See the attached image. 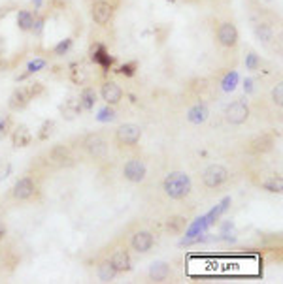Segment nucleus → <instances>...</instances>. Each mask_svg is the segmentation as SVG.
<instances>
[{
  "label": "nucleus",
  "instance_id": "1",
  "mask_svg": "<svg viewBox=\"0 0 283 284\" xmlns=\"http://www.w3.org/2000/svg\"><path fill=\"white\" fill-rule=\"evenodd\" d=\"M163 190L170 200L181 201L193 190V181L185 171H170L163 181Z\"/></svg>",
  "mask_w": 283,
  "mask_h": 284
},
{
  "label": "nucleus",
  "instance_id": "2",
  "mask_svg": "<svg viewBox=\"0 0 283 284\" xmlns=\"http://www.w3.org/2000/svg\"><path fill=\"white\" fill-rule=\"evenodd\" d=\"M81 149L91 160L102 162L110 154V141L102 132H91L81 139Z\"/></svg>",
  "mask_w": 283,
  "mask_h": 284
},
{
  "label": "nucleus",
  "instance_id": "3",
  "mask_svg": "<svg viewBox=\"0 0 283 284\" xmlns=\"http://www.w3.org/2000/svg\"><path fill=\"white\" fill-rule=\"evenodd\" d=\"M142 139V128L134 123H125L117 126L115 132H113V141L115 145L125 147V149H130V147H136Z\"/></svg>",
  "mask_w": 283,
  "mask_h": 284
},
{
  "label": "nucleus",
  "instance_id": "4",
  "mask_svg": "<svg viewBox=\"0 0 283 284\" xmlns=\"http://www.w3.org/2000/svg\"><path fill=\"white\" fill-rule=\"evenodd\" d=\"M115 4H111L110 0H94L91 6V19L98 27H108L111 19L115 16Z\"/></svg>",
  "mask_w": 283,
  "mask_h": 284
},
{
  "label": "nucleus",
  "instance_id": "5",
  "mask_svg": "<svg viewBox=\"0 0 283 284\" xmlns=\"http://www.w3.org/2000/svg\"><path fill=\"white\" fill-rule=\"evenodd\" d=\"M128 245L134 252L138 254H146L150 252L151 248L155 246V233L148 228H138L130 233V239H128Z\"/></svg>",
  "mask_w": 283,
  "mask_h": 284
},
{
  "label": "nucleus",
  "instance_id": "6",
  "mask_svg": "<svg viewBox=\"0 0 283 284\" xmlns=\"http://www.w3.org/2000/svg\"><path fill=\"white\" fill-rule=\"evenodd\" d=\"M38 194V183L36 179L31 175H25L21 179H17L14 188H12V196L17 201H29Z\"/></svg>",
  "mask_w": 283,
  "mask_h": 284
},
{
  "label": "nucleus",
  "instance_id": "7",
  "mask_svg": "<svg viewBox=\"0 0 283 284\" xmlns=\"http://www.w3.org/2000/svg\"><path fill=\"white\" fill-rule=\"evenodd\" d=\"M251 115V109H249V104L245 102V98H240V100H234L232 104H228L227 109H225V119H227L228 124H234V126H240L244 124Z\"/></svg>",
  "mask_w": 283,
  "mask_h": 284
},
{
  "label": "nucleus",
  "instance_id": "8",
  "mask_svg": "<svg viewBox=\"0 0 283 284\" xmlns=\"http://www.w3.org/2000/svg\"><path fill=\"white\" fill-rule=\"evenodd\" d=\"M228 181V169L221 164H210L202 171V184L206 188H221Z\"/></svg>",
  "mask_w": 283,
  "mask_h": 284
},
{
  "label": "nucleus",
  "instance_id": "9",
  "mask_svg": "<svg viewBox=\"0 0 283 284\" xmlns=\"http://www.w3.org/2000/svg\"><path fill=\"white\" fill-rule=\"evenodd\" d=\"M215 40L221 47L225 49H234L238 46V40H240V34H238V29L232 21H221L217 25V31H215Z\"/></svg>",
  "mask_w": 283,
  "mask_h": 284
},
{
  "label": "nucleus",
  "instance_id": "10",
  "mask_svg": "<svg viewBox=\"0 0 283 284\" xmlns=\"http://www.w3.org/2000/svg\"><path fill=\"white\" fill-rule=\"evenodd\" d=\"M123 177L132 184L144 183L146 177H148V166H146V162L142 160V158H138V156L128 158L125 162V166H123Z\"/></svg>",
  "mask_w": 283,
  "mask_h": 284
},
{
  "label": "nucleus",
  "instance_id": "11",
  "mask_svg": "<svg viewBox=\"0 0 283 284\" xmlns=\"http://www.w3.org/2000/svg\"><path fill=\"white\" fill-rule=\"evenodd\" d=\"M47 158L55 168H70V166H74V154H72L70 147L66 145H53L47 153Z\"/></svg>",
  "mask_w": 283,
  "mask_h": 284
},
{
  "label": "nucleus",
  "instance_id": "12",
  "mask_svg": "<svg viewBox=\"0 0 283 284\" xmlns=\"http://www.w3.org/2000/svg\"><path fill=\"white\" fill-rule=\"evenodd\" d=\"M110 261L111 265L115 267L119 275L121 273H126V271H130L132 267V260H130V252H128V248L126 246H117V248H113L110 254Z\"/></svg>",
  "mask_w": 283,
  "mask_h": 284
},
{
  "label": "nucleus",
  "instance_id": "13",
  "mask_svg": "<svg viewBox=\"0 0 283 284\" xmlns=\"http://www.w3.org/2000/svg\"><path fill=\"white\" fill-rule=\"evenodd\" d=\"M100 98L106 102V106H117L123 100V89L115 81H104L100 85Z\"/></svg>",
  "mask_w": 283,
  "mask_h": 284
},
{
  "label": "nucleus",
  "instance_id": "14",
  "mask_svg": "<svg viewBox=\"0 0 283 284\" xmlns=\"http://www.w3.org/2000/svg\"><path fill=\"white\" fill-rule=\"evenodd\" d=\"M274 145H275L274 136L264 132V134L255 136V138L249 141V151H251L253 154H266L274 149Z\"/></svg>",
  "mask_w": 283,
  "mask_h": 284
},
{
  "label": "nucleus",
  "instance_id": "15",
  "mask_svg": "<svg viewBox=\"0 0 283 284\" xmlns=\"http://www.w3.org/2000/svg\"><path fill=\"white\" fill-rule=\"evenodd\" d=\"M31 94H29V89L27 87H19V89H16V91L10 94L8 98V108L12 109V111H21V109H25L29 104H31Z\"/></svg>",
  "mask_w": 283,
  "mask_h": 284
},
{
  "label": "nucleus",
  "instance_id": "16",
  "mask_svg": "<svg viewBox=\"0 0 283 284\" xmlns=\"http://www.w3.org/2000/svg\"><path fill=\"white\" fill-rule=\"evenodd\" d=\"M170 275H172V269H170V263L166 261L157 260L150 265V278L153 282H165Z\"/></svg>",
  "mask_w": 283,
  "mask_h": 284
},
{
  "label": "nucleus",
  "instance_id": "17",
  "mask_svg": "<svg viewBox=\"0 0 283 284\" xmlns=\"http://www.w3.org/2000/svg\"><path fill=\"white\" fill-rule=\"evenodd\" d=\"M119 273L115 271V267L111 265L110 258H102V260L96 263V276L100 282H111Z\"/></svg>",
  "mask_w": 283,
  "mask_h": 284
},
{
  "label": "nucleus",
  "instance_id": "18",
  "mask_svg": "<svg viewBox=\"0 0 283 284\" xmlns=\"http://www.w3.org/2000/svg\"><path fill=\"white\" fill-rule=\"evenodd\" d=\"M31 141H32V134L25 124H19V126L14 128V132H12V143H14L16 149L31 145Z\"/></svg>",
  "mask_w": 283,
  "mask_h": 284
},
{
  "label": "nucleus",
  "instance_id": "19",
  "mask_svg": "<svg viewBox=\"0 0 283 284\" xmlns=\"http://www.w3.org/2000/svg\"><path fill=\"white\" fill-rule=\"evenodd\" d=\"M208 115H210V109H208V106H206L204 102H198V104H195V106L187 111L189 123H193V124L206 123V121H208Z\"/></svg>",
  "mask_w": 283,
  "mask_h": 284
},
{
  "label": "nucleus",
  "instance_id": "20",
  "mask_svg": "<svg viewBox=\"0 0 283 284\" xmlns=\"http://www.w3.org/2000/svg\"><path fill=\"white\" fill-rule=\"evenodd\" d=\"M255 36L259 40L260 44H264V46H270L275 38V32H274V27L270 23H264V21H260V23L255 25Z\"/></svg>",
  "mask_w": 283,
  "mask_h": 284
},
{
  "label": "nucleus",
  "instance_id": "21",
  "mask_svg": "<svg viewBox=\"0 0 283 284\" xmlns=\"http://www.w3.org/2000/svg\"><path fill=\"white\" fill-rule=\"evenodd\" d=\"M91 59H93V62H96V64H100L104 70H110L111 64H113V59L110 57V53H108V49L102 46V44H98V46L93 49V53H91Z\"/></svg>",
  "mask_w": 283,
  "mask_h": 284
},
{
  "label": "nucleus",
  "instance_id": "22",
  "mask_svg": "<svg viewBox=\"0 0 283 284\" xmlns=\"http://www.w3.org/2000/svg\"><path fill=\"white\" fill-rule=\"evenodd\" d=\"M94 104H96V91L93 87H83L81 92H79V106H81V109L91 111L94 108Z\"/></svg>",
  "mask_w": 283,
  "mask_h": 284
},
{
  "label": "nucleus",
  "instance_id": "23",
  "mask_svg": "<svg viewBox=\"0 0 283 284\" xmlns=\"http://www.w3.org/2000/svg\"><path fill=\"white\" fill-rule=\"evenodd\" d=\"M81 111H83V109H81V106H79V100H76V98H68V100L61 106V113H63V117L64 119H68V121L76 119Z\"/></svg>",
  "mask_w": 283,
  "mask_h": 284
},
{
  "label": "nucleus",
  "instance_id": "24",
  "mask_svg": "<svg viewBox=\"0 0 283 284\" xmlns=\"http://www.w3.org/2000/svg\"><path fill=\"white\" fill-rule=\"evenodd\" d=\"M185 228H187V218L185 216H170L168 220H166V230L170 231V233H181V231H185Z\"/></svg>",
  "mask_w": 283,
  "mask_h": 284
},
{
  "label": "nucleus",
  "instance_id": "25",
  "mask_svg": "<svg viewBox=\"0 0 283 284\" xmlns=\"http://www.w3.org/2000/svg\"><path fill=\"white\" fill-rule=\"evenodd\" d=\"M32 25H34V14L31 10H21L17 14V27L23 32H29L32 29Z\"/></svg>",
  "mask_w": 283,
  "mask_h": 284
},
{
  "label": "nucleus",
  "instance_id": "26",
  "mask_svg": "<svg viewBox=\"0 0 283 284\" xmlns=\"http://www.w3.org/2000/svg\"><path fill=\"white\" fill-rule=\"evenodd\" d=\"M238 85V74L236 72H228L225 79H223V91L225 92H232Z\"/></svg>",
  "mask_w": 283,
  "mask_h": 284
},
{
  "label": "nucleus",
  "instance_id": "27",
  "mask_svg": "<svg viewBox=\"0 0 283 284\" xmlns=\"http://www.w3.org/2000/svg\"><path fill=\"white\" fill-rule=\"evenodd\" d=\"M53 128H55V123H53V121H44V123H42V126H40V132H38L40 141H46V139H49L51 132H53Z\"/></svg>",
  "mask_w": 283,
  "mask_h": 284
},
{
  "label": "nucleus",
  "instance_id": "28",
  "mask_svg": "<svg viewBox=\"0 0 283 284\" xmlns=\"http://www.w3.org/2000/svg\"><path fill=\"white\" fill-rule=\"evenodd\" d=\"M72 44H74V42H72V38L63 40L61 44H57V46H55V49H53V53H55L57 57H63L64 53H68V51H70Z\"/></svg>",
  "mask_w": 283,
  "mask_h": 284
},
{
  "label": "nucleus",
  "instance_id": "29",
  "mask_svg": "<svg viewBox=\"0 0 283 284\" xmlns=\"http://www.w3.org/2000/svg\"><path fill=\"white\" fill-rule=\"evenodd\" d=\"M272 102H274V106L281 108V104H283V87H281V83H277L274 89H272Z\"/></svg>",
  "mask_w": 283,
  "mask_h": 284
},
{
  "label": "nucleus",
  "instance_id": "30",
  "mask_svg": "<svg viewBox=\"0 0 283 284\" xmlns=\"http://www.w3.org/2000/svg\"><path fill=\"white\" fill-rule=\"evenodd\" d=\"M115 117H117V115H115V111H113V106H106V108L100 111V115L96 117V119H98L100 123H106V121H113Z\"/></svg>",
  "mask_w": 283,
  "mask_h": 284
},
{
  "label": "nucleus",
  "instance_id": "31",
  "mask_svg": "<svg viewBox=\"0 0 283 284\" xmlns=\"http://www.w3.org/2000/svg\"><path fill=\"white\" fill-rule=\"evenodd\" d=\"M262 186L266 188L268 192H281V179H279V177H277V179H275V177H272V179H270V181H266Z\"/></svg>",
  "mask_w": 283,
  "mask_h": 284
},
{
  "label": "nucleus",
  "instance_id": "32",
  "mask_svg": "<svg viewBox=\"0 0 283 284\" xmlns=\"http://www.w3.org/2000/svg\"><path fill=\"white\" fill-rule=\"evenodd\" d=\"M136 68H138V62H126V64H123L117 72L119 74H123L125 77H132L134 74H136Z\"/></svg>",
  "mask_w": 283,
  "mask_h": 284
},
{
  "label": "nucleus",
  "instance_id": "33",
  "mask_svg": "<svg viewBox=\"0 0 283 284\" xmlns=\"http://www.w3.org/2000/svg\"><path fill=\"white\" fill-rule=\"evenodd\" d=\"M259 66H260L259 55H255V53L245 55V68H247V70H257Z\"/></svg>",
  "mask_w": 283,
  "mask_h": 284
},
{
  "label": "nucleus",
  "instance_id": "34",
  "mask_svg": "<svg viewBox=\"0 0 283 284\" xmlns=\"http://www.w3.org/2000/svg\"><path fill=\"white\" fill-rule=\"evenodd\" d=\"M47 62L44 59H34V61L29 62V66H27V74H34V72H40L42 68H46Z\"/></svg>",
  "mask_w": 283,
  "mask_h": 284
},
{
  "label": "nucleus",
  "instance_id": "35",
  "mask_svg": "<svg viewBox=\"0 0 283 284\" xmlns=\"http://www.w3.org/2000/svg\"><path fill=\"white\" fill-rule=\"evenodd\" d=\"M10 126H12L10 117L0 115V136H6V134H8V130H10Z\"/></svg>",
  "mask_w": 283,
  "mask_h": 284
},
{
  "label": "nucleus",
  "instance_id": "36",
  "mask_svg": "<svg viewBox=\"0 0 283 284\" xmlns=\"http://www.w3.org/2000/svg\"><path fill=\"white\" fill-rule=\"evenodd\" d=\"M44 23H46V19H44V17H36V16H34V25H32L31 31L34 32V34H40V32L44 31Z\"/></svg>",
  "mask_w": 283,
  "mask_h": 284
},
{
  "label": "nucleus",
  "instance_id": "37",
  "mask_svg": "<svg viewBox=\"0 0 283 284\" xmlns=\"http://www.w3.org/2000/svg\"><path fill=\"white\" fill-rule=\"evenodd\" d=\"M29 89V94H31V98H36L38 94H42V91H44V87H42V83H32L31 87H27Z\"/></svg>",
  "mask_w": 283,
  "mask_h": 284
},
{
  "label": "nucleus",
  "instance_id": "38",
  "mask_svg": "<svg viewBox=\"0 0 283 284\" xmlns=\"http://www.w3.org/2000/svg\"><path fill=\"white\" fill-rule=\"evenodd\" d=\"M6 235H8V228H6V224L0 220V241H4Z\"/></svg>",
  "mask_w": 283,
  "mask_h": 284
},
{
  "label": "nucleus",
  "instance_id": "39",
  "mask_svg": "<svg viewBox=\"0 0 283 284\" xmlns=\"http://www.w3.org/2000/svg\"><path fill=\"white\" fill-rule=\"evenodd\" d=\"M244 89H245V92H247V94H249V92H253V79H249V77L245 79V81H244Z\"/></svg>",
  "mask_w": 283,
  "mask_h": 284
},
{
  "label": "nucleus",
  "instance_id": "40",
  "mask_svg": "<svg viewBox=\"0 0 283 284\" xmlns=\"http://www.w3.org/2000/svg\"><path fill=\"white\" fill-rule=\"evenodd\" d=\"M4 51H6V38L0 34V57L4 55Z\"/></svg>",
  "mask_w": 283,
  "mask_h": 284
},
{
  "label": "nucleus",
  "instance_id": "41",
  "mask_svg": "<svg viewBox=\"0 0 283 284\" xmlns=\"http://www.w3.org/2000/svg\"><path fill=\"white\" fill-rule=\"evenodd\" d=\"M212 2H219V0H212Z\"/></svg>",
  "mask_w": 283,
  "mask_h": 284
},
{
  "label": "nucleus",
  "instance_id": "42",
  "mask_svg": "<svg viewBox=\"0 0 283 284\" xmlns=\"http://www.w3.org/2000/svg\"><path fill=\"white\" fill-rule=\"evenodd\" d=\"M172 2H174V0H172Z\"/></svg>",
  "mask_w": 283,
  "mask_h": 284
}]
</instances>
